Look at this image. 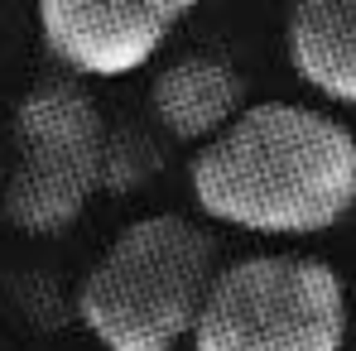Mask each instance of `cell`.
<instances>
[{"mask_svg": "<svg viewBox=\"0 0 356 351\" xmlns=\"http://www.w3.org/2000/svg\"><path fill=\"white\" fill-rule=\"evenodd\" d=\"M188 183L197 212L250 236H323L356 212V135L303 101H250L207 140Z\"/></svg>", "mask_w": 356, "mask_h": 351, "instance_id": "obj_1", "label": "cell"}, {"mask_svg": "<svg viewBox=\"0 0 356 351\" xmlns=\"http://www.w3.org/2000/svg\"><path fill=\"white\" fill-rule=\"evenodd\" d=\"M212 275V231L193 217L154 212L97 255L77 289V318L102 351H174L193 337Z\"/></svg>", "mask_w": 356, "mask_h": 351, "instance_id": "obj_2", "label": "cell"}, {"mask_svg": "<svg viewBox=\"0 0 356 351\" xmlns=\"http://www.w3.org/2000/svg\"><path fill=\"white\" fill-rule=\"evenodd\" d=\"M352 308L342 275L294 250L217 265L193 323V351H347Z\"/></svg>", "mask_w": 356, "mask_h": 351, "instance_id": "obj_3", "label": "cell"}, {"mask_svg": "<svg viewBox=\"0 0 356 351\" xmlns=\"http://www.w3.org/2000/svg\"><path fill=\"white\" fill-rule=\"evenodd\" d=\"M0 207L24 236L67 231L102 188L106 120L77 77H39L10 120Z\"/></svg>", "mask_w": 356, "mask_h": 351, "instance_id": "obj_4", "label": "cell"}, {"mask_svg": "<svg viewBox=\"0 0 356 351\" xmlns=\"http://www.w3.org/2000/svg\"><path fill=\"white\" fill-rule=\"evenodd\" d=\"M193 10L178 0H44L34 10L49 54L67 67V77H125L164 49V39Z\"/></svg>", "mask_w": 356, "mask_h": 351, "instance_id": "obj_5", "label": "cell"}, {"mask_svg": "<svg viewBox=\"0 0 356 351\" xmlns=\"http://www.w3.org/2000/svg\"><path fill=\"white\" fill-rule=\"evenodd\" d=\"M245 111L241 67L212 54H188L164 63L149 82V116L178 145H207Z\"/></svg>", "mask_w": 356, "mask_h": 351, "instance_id": "obj_6", "label": "cell"}, {"mask_svg": "<svg viewBox=\"0 0 356 351\" xmlns=\"http://www.w3.org/2000/svg\"><path fill=\"white\" fill-rule=\"evenodd\" d=\"M294 72L327 101L356 106V0H303L284 19Z\"/></svg>", "mask_w": 356, "mask_h": 351, "instance_id": "obj_7", "label": "cell"}, {"mask_svg": "<svg viewBox=\"0 0 356 351\" xmlns=\"http://www.w3.org/2000/svg\"><path fill=\"white\" fill-rule=\"evenodd\" d=\"M159 164V154L135 135V130H106V154H102V188H135L140 178Z\"/></svg>", "mask_w": 356, "mask_h": 351, "instance_id": "obj_8", "label": "cell"}, {"mask_svg": "<svg viewBox=\"0 0 356 351\" xmlns=\"http://www.w3.org/2000/svg\"><path fill=\"white\" fill-rule=\"evenodd\" d=\"M347 342H352V351H356V332H352V337H347Z\"/></svg>", "mask_w": 356, "mask_h": 351, "instance_id": "obj_9", "label": "cell"}]
</instances>
